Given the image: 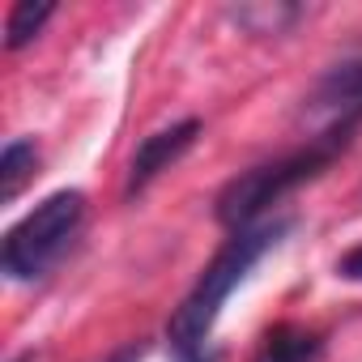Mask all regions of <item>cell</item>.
I'll list each match as a JSON object with an SVG mask.
<instances>
[{
	"label": "cell",
	"mask_w": 362,
	"mask_h": 362,
	"mask_svg": "<svg viewBox=\"0 0 362 362\" xmlns=\"http://www.w3.org/2000/svg\"><path fill=\"white\" fill-rule=\"evenodd\" d=\"M307 107L332 115V124H354V128H358V124H362V56L332 64V69L315 81Z\"/></svg>",
	"instance_id": "cell-5"
},
{
	"label": "cell",
	"mask_w": 362,
	"mask_h": 362,
	"mask_svg": "<svg viewBox=\"0 0 362 362\" xmlns=\"http://www.w3.org/2000/svg\"><path fill=\"white\" fill-rule=\"evenodd\" d=\"M197 136H201V119H179V124H170V128L149 132V136L136 145L132 162H128V184H124V197H128V201H132V197H141V192L153 184L162 170H170L179 158H184V153L197 145Z\"/></svg>",
	"instance_id": "cell-4"
},
{
	"label": "cell",
	"mask_w": 362,
	"mask_h": 362,
	"mask_svg": "<svg viewBox=\"0 0 362 362\" xmlns=\"http://www.w3.org/2000/svg\"><path fill=\"white\" fill-rule=\"evenodd\" d=\"M290 222H256L247 230H235L226 239V247L205 264V273L197 277L192 294L175 307L170 324H166V341H170V362H218V354L209 349V332L226 307V298L243 286V277L286 239Z\"/></svg>",
	"instance_id": "cell-1"
},
{
	"label": "cell",
	"mask_w": 362,
	"mask_h": 362,
	"mask_svg": "<svg viewBox=\"0 0 362 362\" xmlns=\"http://www.w3.org/2000/svg\"><path fill=\"white\" fill-rule=\"evenodd\" d=\"M324 358V341L311 328L298 324H277L264 332V341L256 345L252 362H320Z\"/></svg>",
	"instance_id": "cell-6"
},
{
	"label": "cell",
	"mask_w": 362,
	"mask_h": 362,
	"mask_svg": "<svg viewBox=\"0 0 362 362\" xmlns=\"http://www.w3.org/2000/svg\"><path fill=\"white\" fill-rule=\"evenodd\" d=\"M39 175V145L35 141H9L5 145V153H0V201L5 205H13L22 192H26V184Z\"/></svg>",
	"instance_id": "cell-7"
},
{
	"label": "cell",
	"mask_w": 362,
	"mask_h": 362,
	"mask_svg": "<svg viewBox=\"0 0 362 362\" xmlns=\"http://www.w3.org/2000/svg\"><path fill=\"white\" fill-rule=\"evenodd\" d=\"M337 277H341V281H362V243L349 247V252L337 260Z\"/></svg>",
	"instance_id": "cell-10"
},
{
	"label": "cell",
	"mask_w": 362,
	"mask_h": 362,
	"mask_svg": "<svg viewBox=\"0 0 362 362\" xmlns=\"http://www.w3.org/2000/svg\"><path fill=\"white\" fill-rule=\"evenodd\" d=\"M86 222V192L77 188H60L52 197H43L9 235L0 247V269L13 281H39L77 239Z\"/></svg>",
	"instance_id": "cell-3"
},
{
	"label": "cell",
	"mask_w": 362,
	"mask_h": 362,
	"mask_svg": "<svg viewBox=\"0 0 362 362\" xmlns=\"http://www.w3.org/2000/svg\"><path fill=\"white\" fill-rule=\"evenodd\" d=\"M303 13L307 9H298V5H239V9H230V18L247 35H286Z\"/></svg>",
	"instance_id": "cell-8"
},
{
	"label": "cell",
	"mask_w": 362,
	"mask_h": 362,
	"mask_svg": "<svg viewBox=\"0 0 362 362\" xmlns=\"http://www.w3.org/2000/svg\"><path fill=\"white\" fill-rule=\"evenodd\" d=\"M56 5H35V0H22V5L9 9V22H5V52H22L26 43L39 39V30L52 22Z\"/></svg>",
	"instance_id": "cell-9"
},
{
	"label": "cell",
	"mask_w": 362,
	"mask_h": 362,
	"mask_svg": "<svg viewBox=\"0 0 362 362\" xmlns=\"http://www.w3.org/2000/svg\"><path fill=\"white\" fill-rule=\"evenodd\" d=\"M349 141H354V124H328V132H320V136L307 141L303 149H294V153H286V158H273V162H260V166L235 175L230 184L218 192V201H214L218 222H222L230 235L256 226L269 205H277L281 197H290L294 188H303L307 179L324 175L328 162L349 149Z\"/></svg>",
	"instance_id": "cell-2"
},
{
	"label": "cell",
	"mask_w": 362,
	"mask_h": 362,
	"mask_svg": "<svg viewBox=\"0 0 362 362\" xmlns=\"http://www.w3.org/2000/svg\"><path fill=\"white\" fill-rule=\"evenodd\" d=\"M141 354H145L141 345H124V349H115L107 362H141Z\"/></svg>",
	"instance_id": "cell-11"
}]
</instances>
